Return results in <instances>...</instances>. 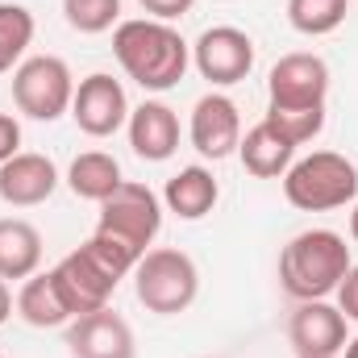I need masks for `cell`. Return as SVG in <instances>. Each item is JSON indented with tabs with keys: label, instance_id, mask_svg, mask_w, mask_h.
<instances>
[{
	"label": "cell",
	"instance_id": "obj_1",
	"mask_svg": "<svg viewBox=\"0 0 358 358\" xmlns=\"http://www.w3.org/2000/svg\"><path fill=\"white\" fill-rule=\"evenodd\" d=\"M113 55L121 71L146 92H171L187 76L192 46L179 38L171 21L155 17H134L113 29Z\"/></svg>",
	"mask_w": 358,
	"mask_h": 358
},
{
	"label": "cell",
	"instance_id": "obj_2",
	"mask_svg": "<svg viewBox=\"0 0 358 358\" xmlns=\"http://www.w3.org/2000/svg\"><path fill=\"white\" fill-rule=\"evenodd\" d=\"M138 250L125 246L121 238L96 229L88 242H80V250H71L59 267H55V279H59V292L71 308V317H84V313H96L108 304V296L117 292V283L125 275H134L138 267Z\"/></svg>",
	"mask_w": 358,
	"mask_h": 358
},
{
	"label": "cell",
	"instance_id": "obj_3",
	"mask_svg": "<svg viewBox=\"0 0 358 358\" xmlns=\"http://www.w3.org/2000/svg\"><path fill=\"white\" fill-rule=\"evenodd\" d=\"M350 267V246L334 229H304L279 250V283L292 300H325Z\"/></svg>",
	"mask_w": 358,
	"mask_h": 358
},
{
	"label": "cell",
	"instance_id": "obj_4",
	"mask_svg": "<svg viewBox=\"0 0 358 358\" xmlns=\"http://www.w3.org/2000/svg\"><path fill=\"white\" fill-rule=\"evenodd\" d=\"M283 196L300 213H329L346 208L358 196V167L338 150H313L296 159L283 176Z\"/></svg>",
	"mask_w": 358,
	"mask_h": 358
},
{
	"label": "cell",
	"instance_id": "obj_5",
	"mask_svg": "<svg viewBox=\"0 0 358 358\" xmlns=\"http://www.w3.org/2000/svg\"><path fill=\"white\" fill-rule=\"evenodd\" d=\"M134 292L138 300L146 304V313L155 317H179L196 304V292H200V271L196 263L176 250V246H159V250H146L134 267Z\"/></svg>",
	"mask_w": 358,
	"mask_h": 358
},
{
	"label": "cell",
	"instance_id": "obj_6",
	"mask_svg": "<svg viewBox=\"0 0 358 358\" xmlns=\"http://www.w3.org/2000/svg\"><path fill=\"white\" fill-rule=\"evenodd\" d=\"M76 80L59 55H34L13 71V104L34 121H59L71 113Z\"/></svg>",
	"mask_w": 358,
	"mask_h": 358
},
{
	"label": "cell",
	"instance_id": "obj_7",
	"mask_svg": "<svg viewBox=\"0 0 358 358\" xmlns=\"http://www.w3.org/2000/svg\"><path fill=\"white\" fill-rule=\"evenodd\" d=\"M96 229H104V234L121 238L125 246H134L138 255H146V246L163 229V200L146 183L121 179L117 192L100 200V225Z\"/></svg>",
	"mask_w": 358,
	"mask_h": 358
},
{
	"label": "cell",
	"instance_id": "obj_8",
	"mask_svg": "<svg viewBox=\"0 0 358 358\" xmlns=\"http://www.w3.org/2000/svg\"><path fill=\"white\" fill-rule=\"evenodd\" d=\"M192 63L213 88H229V84H242L255 71V42L238 25H213L196 38Z\"/></svg>",
	"mask_w": 358,
	"mask_h": 358
},
{
	"label": "cell",
	"instance_id": "obj_9",
	"mask_svg": "<svg viewBox=\"0 0 358 358\" xmlns=\"http://www.w3.org/2000/svg\"><path fill=\"white\" fill-rule=\"evenodd\" d=\"M267 96L271 108H325V96H329L325 59L308 50L283 55L267 76Z\"/></svg>",
	"mask_w": 358,
	"mask_h": 358
},
{
	"label": "cell",
	"instance_id": "obj_10",
	"mask_svg": "<svg viewBox=\"0 0 358 358\" xmlns=\"http://www.w3.org/2000/svg\"><path fill=\"white\" fill-rule=\"evenodd\" d=\"M71 121L88 138H113L129 121V100H125L121 80H113L104 71L80 80L76 84V100H71Z\"/></svg>",
	"mask_w": 358,
	"mask_h": 358
},
{
	"label": "cell",
	"instance_id": "obj_11",
	"mask_svg": "<svg viewBox=\"0 0 358 358\" xmlns=\"http://www.w3.org/2000/svg\"><path fill=\"white\" fill-rule=\"evenodd\" d=\"M287 342L300 358H338L346 350V317L329 300H300L287 321Z\"/></svg>",
	"mask_w": 358,
	"mask_h": 358
},
{
	"label": "cell",
	"instance_id": "obj_12",
	"mask_svg": "<svg viewBox=\"0 0 358 358\" xmlns=\"http://www.w3.org/2000/svg\"><path fill=\"white\" fill-rule=\"evenodd\" d=\"M187 134H192V146H196L204 159L221 163V159L238 155V142H242V113H238V104H234L229 96L208 92V96L196 100Z\"/></svg>",
	"mask_w": 358,
	"mask_h": 358
},
{
	"label": "cell",
	"instance_id": "obj_13",
	"mask_svg": "<svg viewBox=\"0 0 358 358\" xmlns=\"http://www.w3.org/2000/svg\"><path fill=\"white\" fill-rule=\"evenodd\" d=\"M67 350H71V358H138L129 321L121 313H113L108 304L71 321Z\"/></svg>",
	"mask_w": 358,
	"mask_h": 358
},
{
	"label": "cell",
	"instance_id": "obj_14",
	"mask_svg": "<svg viewBox=\"0 0 358 358\" xmlns=\"http://www.w3.org/2000/svg\"><path fill=\"white\" fill-rule=\"evenodd\" d=\"M55 187H59V167L46 155L21 150L8 163H0V200L13 204V208L46 204L55 196Z\"/></svg>",
	"mask_w": 358,
	"mask_h": 358
},
{
	"label": "cell",
	"instance_id": "obj_15",
	"mask_svg": "<svg viewBox=\"0 0 358 358\" xmlns=\"http://www.w3.org/2000/svg\"><path fill=\"white\" fill-rule=\"evenodd\" d=\"M125 129H129L134 155L146 163H167L179 150V117L163 100H142L138 108H129Z\"/></svg>",
	"mask_w": 358,
	"mask_h": 358
},
{
	"label": "cell",
	"instance_id": "obj_16",
	"mask_svg": "<svg viewBox=\"0 0 358 358\" xmlns=\"http://www.w3.org/2000/svg\"><path fill=\"white\" fill-rule=\"evenodd\" d=\"M17 317L25 325H34V329H59V325L76 321L71 308H67V300H63V292H59L55 271H34L21 283V292H17Z\"/></svg>",
	"mask_w": 358,
	"mask_h": 358
},
{
	"label": "cell",
	"instance_id": "obj_17",
	"mask_svg": "<svg viewBox=\"0 0 358 358\" xmlns=\"http://www.w3.org/2000/svg\"><path fill=\"white\" fill-rule=\"evenodd\" d=\"M238 159H242V167L255 179H283L287 167L296 163V146H292L283 134H275L267 121H259V125H250V129L242 134Z\"/></svg>",
	"mask_w": 358,
	"mask_h": 358
},
{
	"label": "cell",
	"instance_id": "obj_18",
	"mask_svg": "<svg viewBox=\"0 0 358 358\" xmlns=\"http://www.w3.org/2000/svg\"><path fill=\"white\" fill-rule=\"evenodd\" d=\"M217 200H221V187H217L208 167H179V176H171L167 187H163V204L176 213L179 221L208 217Z\"/></svg>",
	"mask_w": 358,
	"mask_h": 358
},
{
	"label": "cell",
	"instance_id": "obj_19",
	"mask_svg": "<svg viewBox=\"0 0 358 358\" xmlns=\"http://www.w3.org/2000/svg\"><path fill=\"white\" fill-rule=\"evenodd\" d=\"M42 267V234L21 221V217H4L0 221V279H29Z\"/></svg>",
	"mask_w": 358,
	"mask_h": 358
},
{
	"label": "cell",
	"instance_id": "obj_20",
	"mask_svg": "<svg viewBox=\"0 0 358 358\" xmlns=\"http://www.w3.org/2000/svg\"><path fill=\"white\" fill-rule=\"evenodd\" d=\"M117 183H121V163L113 159V155H104V150H84V155H76V163H71V171H67V187L80 196V200H104V196H113L117 192Z\"/></svg>",
	"mask_w": 358,
	"mask_h": 358
},
{
	"label": "cell",
	"instance_id": "obj_21",
	"mask_svg": "<svg viewBox=\"0 0 358 358\" xmlns=\"http://www.w3.org/2000/svg\"><path fill=\"white\" fill-rule=\"evenodd\" d=\"M350 13V0H287V21L304 38H325L334 34Z\"/></svg>",
	"mask_w": 358,
	"mask_h": 358
},
{
	"label": "cell",
	"instance_id": "obj_22",
	"mask_svg": "<svg viewBox=\"0 0 358 358\" xmlns=\"http://www.w3.org/2000/svg\"><path fill=\"white\" fill-rule=\"evenodd\" d=\"M34 13L25 4H0V76L21 63V55L34 42Z\"/></svg>",
	"mask_w": 358,
	"mask_h": 358
},
{
	"label": "cell",
	"instance_id": "obj_23",
	"mask_svg": "<svg viewBox=\"0 0 358 358\" xmlns=\"http://www.w3.org/2000/svg\"><path fill=\"white\" fill-rule=\"evenodd\" d=\"M267 121L275 134H283L292 146H304L313 142L321 129H325V108H271L267 104Z\"/></svg>",
	"mask_w": 358,
	"mask_h": 358
},
{
	"label": "cell",
	"instance_id": "obj_24",
	"mask_svg": "<svg viewBox=\"0 0 358 358\" xmlns=\"http://www.w3.org/2000/svg\"><path fill=\"white\" fill-rule=\"evenodd\" d=\"M63 17L76 34H104L121 25V0H63Z\"/></svg>",
	"mask_w": 358,
	"mask_h": 358
},
{
	"label": "cell",
	"instance_id": "obj_25",
	"mask_svg": "<svg viewBox=\"0 0 358 358\" xmlns=\"http://www.w3.org/2000/svg\"><path fill=\"white\" fill-rule=\"evenodd\" d=\"M338 308L346 321H358V267H350L346 279L338 283Z\"/></svg>",
	"mask_w": 358,
	"mask_h": 358
},
{
	"label": "cell",
	"instance_id": "obj_26",
	"mask_svg": "<svg viewBox=\"0 0 358 358\" xmlns=\"http://www.w3.org/2000/svg\"><path fill=\"white\" fill-rule=\"evenodd\" d=\"M13 155H21V125L17 117L0 113V163H8Z\"/></svg>",
	"mask_w": 358,
	"mask_h": 358
},
{
	"label": "cell",
	"instance_id": "obj_27",
	"mask_svg": "<svg viewBox=\"0 0 358 358\" xmlns=\"http://www.w3.org/2000/svg\"><path fill=\"white\" fill-rule=\"evenodd\" d=\"M196 0H142V8L155 17V21H176L183 13H192Z\"/></svg>",
	"mask_w": 358,
	"mask_h": 358
},
{
	"label": "cell",
	"instance_id": "obj_28",
	"mask_svg": "<svg viewBox=\"0 0 358 358\" xmlns=\"http://www.w3.org/2000/svg\"><path fill=\"white\" fill-rule=\"evenodd\" d=\"M13 317V292H8V283L0 279V325Z\"/></svg>",
	"mask_w": 358,
	"mask_h": 358
},
{
	"label": "cell",
	"instance_id": "obj_29",
	"mask_svg": "<svg viewBox=\"0 0 358 358\" xmlns=\"http://www.w3.org/2000/svg\"><path fill=\"white\" fill-rule=\"evenodd\" d=\"M350 238L358 242V204H355V213H350Z\"/></svg>",
	"mask_w": 358,
	"mask_h": 358
},
{
	"label": "cell",
	"instance_id": "obj_30",
	"mask_svg": "<svg viewBox=\"0 0 358 358\" xmlns=\"http://www.w3.org/2000/svg\"><path fill=\"white\" fill-rule=\"evenodd\" d=\"M346 358H358V338L355 342H346Z\"/></svg>",
	"mask_w": 358,
	"mask_h": 358
}]
</instances>
